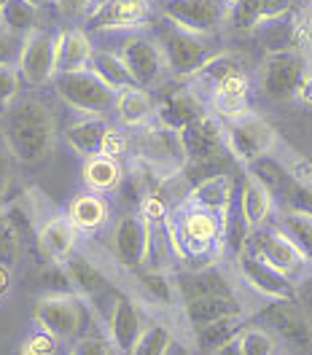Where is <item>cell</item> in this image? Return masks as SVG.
<instances>
[{
    "instance_id": "cell-1",
    "label": "cell",
    "mask_w": 312,
    "mask_h": 355,
    "mask_svg": "<svg viewBox=\"0 0 312 355\" xmlns=\"http://www.w3.org/2000/svg\"><path fill=\"white\" fill-rule=\"evenodd\" d=\"M3 146L22 164H38L57 146V119L44 100L24 97L0 116Z\"/></svg>"
},
{
    "instance_id": "cell-2",
    "label": "cell",
    "mask_w": 312,
    "mask_h": 355,
    "mask_svg": "<svg viewBox=\"0 0 312 355\" xmlns=\"http://www.w3.org/2000/svg\"><path fill=\"white\" fill-rule=\"evenodd\" d=\"M223 135H226V154H232L245 167H250L253 162L264 159L277 148L275 127L256 111H245L237 119L223 121Z\"/></svg>"
},
{
    "instance_id": "cell-3",
    "label": "cell",
    "mask_w": 312,
    "mask_h": 355,
    "mask_svg": "<svg viewBox=\"0 0 312 355\" xmlns=\"http://www.w3.org/2000/svg\"><path fill=\"white\" fill-rule=\"evenodd\" d=\"M54 92L70 111L81 116H105L113 111L116 92L105 81H100L92 70H73L54 76Z\"/></svg>"
},
{
    "instance_id": "cell-4",
    "label": "cell",
    "mask_w": 312,
    "mask_h": 355,
    "mask_svg": "<svg viewBox=\"0 0 312 355\" xmlns=\"http://www.w3.org/2000/svg\"><path fill=\"white\" fill-rule=\"evenodd\" d=\"M173 243L180 253L186 256H207L213 253L218 245L226 243V218L210 213V210H200L191 207L183 213L173 229Z\"/></svg>"
},
{
    "instance_id": "cell-5",
    "label": "cell",
    "mask_w": 312,
    "mask_h": 355,
    "mask_svg": "<svg viewBox=\"0 0 312 355\" xmlns=\"http://www.w3.org/2000/svg\"><path fill=\"white\" fill-rule=\"evenodd\" d=\"M307 60L302 51L296 49H275L264 57V62L259 67V89L264 92V97L283 103L296 97V89L302 84L304 73H307Z\"/></svg>"
},
{
    "instance_id": "cell-6",
    "label": "cell",
    "mask_w": 312,
    "mask_h": 355,
    "mask_svg": "<svg viewBox=\"0 0 312 355\" xmlns=\"http://www.w3.org/2000/svg\"><path fill=\"white\" fill-rule=\"evenodd\" d=\"M159 46L164 51L167 70L178 78H194L202 70V65L216 54V49L207 44V35L180 30L175 24H170L159 35Z\"/></svg>"
},
{
    "instance_id": "cell-7",
    "label": "cell",
    "mask_w": 312,
    "mask_h": 355,
    "mask_svg": "<svg viewBox=\"0 0 312 355\" xmlns=\"http://www.w3.org/2000/svg\"><path fill=\"white\" fill-rule=\"evenodd\" d=\"M156 11L180 30L213 35L229 17V6L221 0H156Z\"/></svg>"
},
{
    "instance_id": "cell-8",
    "label": "cell",
    "mask_w": 312,
    "mask_h": 355,
    "mask_svg": "<svg viewBox=\"0 0 312 355\" xmlns=\"http://www.w3.org/2000/svg\"><path fill=\"white\" fill-rule=\"evenodd\" d=\"M33 320L57 342H70L84 326V307L73 293H46L33 304Z\"/></svg>"
},
{
    "instance_id": "cell-9",
    "label": "cell",
    "mask_w": 312,
    "mask_h": 355,
    "mask_svg": "<svg viewBox=\"0 0 312 355\" xmlns=\"http://www.w3.org/2000/svg\"><path fill=\"white\" fill-rule=\"evenodd\" d=\"M248 248H250L256 256H261L269 266H275V269H280L283 275H288L291 280H296L302 272L312 269V266L307 264V259L302 256V250L293 245V240H291L280 226H272V229L264 226V229L253 232Z\"/></svg>"
},
{
    "instance_id": "cell-10",
    "label": "cell",
    "mask_w": 312,
    "mask_h": 355,
    "mask_svg": "<svg viewBox=\"0 0 312 355\" xmlns=\"http://www.w3.org/2000/svg\"><path fill=\"white\" fill-rule=\"evenodd\" d=\"M111 248L119 264L137 272L151 256V223L140 213L121 216L113 226Z\"/></svg>"
},
{
    "instance_id": "cell-11",
    "label": "cell",
    "mask_w": 312,
    "mask_h": 355,
    "mask_svg": "<svg viewBox=\"0 0 312 355\" xmlns=\"http://www.w3.org/2000/svg\"><path fill=\"white\" fill-rule=\"evenodd\" d=\"M178 143L183 156L191 164H207L216 162L226 151V135H223V121L213 113H205L189 127L178 132Z\"/></svg>"
},
{
    "instance_id": "cell-12",
    "label": "cell",
    "mask_w": 312,
    "mask_h": 355,
    "mask_svg": "<svg viewBox=\"0 0 312 355\" xmlns=\"http://www.w3.org/2000/svg\"><path fill=\"white\" fill-rule=\"evenodd\" d=\"M237 272L245 280V286L256 291L259 296H264L269 302H286L293 299V280L288 275H283L280 269L269 266L261 256H256L250 248H243L237 253Z\"/></svg>"
},
{
    "instance_id": "cell-13",
    "label": "cell",
    "mask_w": 312,
    "mask_h": 355,
    "mask_svg": "<svg viewBox=\"0 0 312 355\" xmlns=\"http://www.w3.org/2000/svg\"><path fill=\"white\" fill-rule=\"evenodd\" d=\"M151 22L148 0H100L89 11V27L97 33L143 30Z\"/></svg>"
},
{
    "instance_id": "cell-14",
    "label": "cell",
    "mask_w": 312,
    "mask_h": 355,
    "mask_svg": "<svg viewBox=\"0 0 312 355\" xmlns=\"http://www.w3.org/2000/svg\"><path fill=\"white\" fill-rule=\"evenodd\" d=\"M121 60L127 62L130 73H132L135 84L143 89H151L162 81V76L167 73V60L159 41L148 38V35H130L121 44Z\"/></svg>"
},
{
    "instance_id": "cell-15",
    "label": "cell",
    "mask_w": 312,
    "mask_h": 355,
    "mask_svg": "<svg viewBox=\"0 0 312 355\" xmlns=\"http://www.w3.org/2000/svg\"><path fill=\"white\" fill-rule=\"evenodd\" d=\"M17 70L30 87L51 84L57 76V60H54V35L35 30L27 38H22V51Z\"/></svg>"
},
{
    "instance_id": "cell-16",
    "label": "cell",
    "mask_w": 312,
    "mask_h": 355,
    "mask_svg": "<svg viewBox=\"0 0 312 355\" xmlns=\"http://www.w3.org/2000/svg\"><path fill=\"white\" fill-rule=\"evenodd\" d=\"M143 331H146V320H143L140 307L127 296H113L111 307H108V339H111L113 350L130 355Z\"/></svg>"
},
{
    "instance_id": "cell-17",
    "label": "cell",
    "mask_w": 312,
    "mask_h": 355,
    "mask_svg": "<svg viewBox=\"0 0 312 355\" xmlns=\"http://www.w3.org/2000/svg\"><path fill=\"white\" fill-rule=\"evenodd\" d=\"M62 275L76 296H81L89 307H100L105 296H111V280L97 264L84 256H67L62 261Z\"/></svg>"
},
{
    "instance_id": "cell-18",
    "label": "cell",
    "mask_w": 312,
    "mask_h": 355,
    "mask_svg": "<svg viewBox=\"0 0 312 355\" xmlns=\"http://www.w3.org/2000/svg\"><path fill=\"white\" fill-rule=\"evenodd\" d=\"M205 103L197 94V89H175L167 92L159 103H156V119L164 130L170 132H180L183 127H189L191 121H197L205 116Z\"/></svg>"
},
{
    "instance_id": "cell-19",
    "label": "cell",
    "mask_w": 312,
    "mask_h": 355,
    "mask_svg": "<svg viewBox=\"0 0 312 355\" xmlns=\"http://www.w3.org/2000/svg\"><path fill=\"white\" fill-rule=\"evenodd\" d=\"M275 213V194L267 183L259 175H253L250 170L243 178V186H240V216L245 226L253 232L264 229Z\"/></svg>"
},
{
    "instance_id": "cell-20",
    "label": "cell",
    "mask_w": 312,
    "mask_h": 355,
    "mask_svg": "<svg viewBox=\"0 0 312 355\" xmlns=\"http://www.w3.org/2000/svg\"><path fill=\"white\" fill-rule=\"evenodd\" d=\"M248 97H250V78L245 70L232 73L221 81H216L210 87V108L213 116H218L221 121L237 119L240 113L250 111L248 108Z\"/></svg>"
},
{
    "instance_id": "cell-21",
    "label": "cell",
    "mask_w": 312,
    "mask_h": 355,
    "mask_svg": "<svg viewBox=\"0 0 312 355\" xmlns=\"http://www.w3.org/2000/svg\"><path fill=\"white\" fill-rule=\"evenodd\" d=\"M293 0H237L229 6L226 22L237 30H256L261 24L280 22L291 14Z\"/></svg>"
},
{
    "instance_id": "cell-22",
    "label": "cell",
    "mask_w": 312,
    "mask_h": 355,
    "mask_svg": "<svg viewBox=\"0 0 312 355\" xmlns=\"http://www.w3.org/2000/svg\"><path fill=\"white\" fill-rule=\"evenodd\" d=\"M94 46L89 33L81 27H65L54 35V60L57 73H73V70H89Z\"/></svg>"
},
{
    "instance_id": "cell-23",
    "label": "cell",
    "mask_w": 312,
    "mask_h": 355,
    "mask_svg": "<svg viewBox=\"0 0 312 355\" xmlns=\"http://www.w3.org/2000/svg\"><path fill=\"white\" fill-rule=\"evenodd\" d=\"M240 312H243V304L237 302V296L232 291L202 293V296H194V299L183 302V315H186L191 329H200V326L216 323V320L229 318V315H240Z\"/></svg>"
},
{
    "instance_id": "cell-24",
    "label": "cell",
    "mask_w": 312,
    "mask_h": 355,
    "mask_svg": "<svg viewBox=\"0 0 312 355\" xmlns=\"http://www.w3.org/2000/svg\"><path fill=\"white\" fill-rule=\"evenodd\" d=\"M232 202H234V183L223 173H213V175L202 178L200 183L189 191V205L191 207L210 210L221 218H229Z\"/></svg>"
},
{
    "instance_id": "cell-25",
    "label": "cell",
    "mask_w": 312,
    "mask_h": 355,
    "mask_svg": "<svg viewBox=\"0 0 312 355\" xmlns=\"http://www.w3.org/2000/svg\"><path fill=\"white\" fill-rule=\"evenodd\" d=\"M113 113L124 127H146L156 116V103L151 100L148 89L127 87L116 92Z\"/></svg>"
},
{
    "instance_id": "cell-26",
    "label": "cell",
    "mask_w": 312,
    "mask_h": 355,
    "mask_svg": "<svg viewBox=\"0 0 312 355\" xmlns=\"http://www.w3.org/2000/svg\"><path fill=\"white\" fill-rule=\"evenodd\" d=\"M67 218L70 223L78 229V232H84V234H94V232H100L108 218H111V207H108V202L103 200L100 194H94V191H84V194H76L70 205H67Z\"/></svg>"
},
{
    "instance_id": "cell-27",
    "label": "cell",
    "mask_w": 312,
    "mask_h": 355,
    "mask_svg": "<svg viewBox=\"0 0 312 355\" xmlns=\"http://www.w3.org/2000/svg\"><path fill=\"white\" fill-rule=\"evenodd\" d=\"M121 178H124V170H121L116 156L92 154L81 164V180H84L87 191H94V194H111V191H116Z\"/></svg>"
},
{
    "instance_id": "cell-28",
    "label": "cell",
    "mask_w": 312,
    "mask_h": 355,
    "mask_svg": "<svg viewBox=\"0 0 312 355\" xmlns=\"http://www.w3.org/2000/svg\"><path fill=\"white\" fill-rule=\"evenodd\" d=\"M269 323L275 326V331L283 339H288L291 345H307L310 342V323L302 315V310L293 304V299L286 302H272L267 310Z\"/></svg>"
},
{
    "instance_id": "cell-29",
    "label": "cell",
    "mask_w": 312,
    "mask_h": 355,
    "mask_svg": "<svg viewBox=\"0 0 312 355\" xmlns=\"http://www.w3.org/2000/svg\"><path fill=\"white\" fill-rule=\"evenodd\" d=\"M76 237H78V229L70 223V218H49L38 226V245L44 248L46 253L54 259V261H65L67 256H73L76 250Z\"/></svg>"
},
{
    "instance_id": "cell-30",
    "label": "cell",
    "mask_w": 312,
    "mask_h": 355,
    "mask_svg": "<svg viewBox=\"0 0 312 355\" xmlns=\"http://www.w3.org/2000/svg\"><path fill=\"white\" fill-rule=\"evenodd\" d=\"M105 130H108V121L105 119H100V116H84V119H78V121H73L67 127L65 140L76 154L87 159L92 154H100Z\"/></svg>"
},
{
    "instance_id": "cell-31",
    "label": "cell",
    "mask_w": 312,
    "mask_h": 355,
    "mask_svg": "<svg viewBox=\"0 0 312 355\" xmlns=\"http://www.w3.org/2000/svg\"><path fill=\"white\" fill-rule=\"evenodd\" d=\"M89 70L100 78V81H105L113 92L127 89V87H137V84H135V78H132V73H130V67H127V62H124V60H121V54H116V51L94 49Z\"/></svg>"
},
{
    "instance_id": "cell-32",
    "label": "cell",
    "mask_w": 312,
    "mask_h": 355,
    "mask_svg": "<svg viewBox=\"0 0 312 355\" xmlns=\"http://www.w3.org/2000/svg\"><path fill=\"white\" fill-rule=\"evenodd\" d=\"M38 14H41V6L30 0H3L0 27L17 38H27L30 33L38 30Z\"/></svg>"
},
{
    "instance_id": "cell-33",
    "label": "cell",
    "mask_w": 312,
    "mask_h": 355,
    "mask_svg": "<svg viewBox=\"0 0 312 355\" xmlns=\"http://www.w3.org/2000/svg\"><path fill=\"white\" fill-rule=\"evenodd\" d=\"M243 323H245V312L229 315V318H221L216 323H207V326L194 329V339H197L200 353L210 355L216 347H221L223 342H229L232 336H237V334L243 331Z\"/></svg>"
},
{
    "instance_id": "cell-34",
    "label": "cell",
    "mask_w": 312,
    "mask_h": 355,
    "mask_svg": "<svg viewBox=\"0 0 312 355\" xmlns=\"http://www.w3.org/2000/svg\"><path fill=\"white\" fill-rule=\"evenodd\" d=\"M277 226L293 240V245L302 250V256H304L307 264L312 266V213L288 207V210L280 216Z\"/></svg>"
},
{
    "instance_id": "cell-35",
    "label": "cell",
    "mask_w": 312,
    "mask_h": 355,
    "mask_svg": "<svg viewBox=\"0 0 312 355\" xmlns=\"http://www.w3.org/2000/svg\"><path fill=\"white\" fill-rule=\"evenodd\" d=\"M170 347H173V331L162 323H151L140 334V339L130 350V355H167Z\"/></svg>"
},
{
    "instance_id": "cell-36",
    "label": "cell",
    "mask_w": 312,
    "mask_h": 355,
    "mask_svg": "<svg viewBox=\"0 0 312 355\" xmlns=\"http://www.w3.org/2000/svg\"><path fill=\"white\" fill-rule=\"evenodd\" d=\"M240 70H245V67H243V60H240L237 54H232V51H216V54L202 65V70L194 78H202V81H207V84L213 87L216 81H221V78L232 76V73H240Z\"/></svg>"
},
{
    "instance_id": "cell-37",
    "label": "cell",
    "mask_w": 312,
    "mask_h": 355,
    "mask_svg": "<svg viewBox=\"0 0 312 355\" xmlns=\"http://www.w3.org/2000/svg\"><path fill=\"white\" fill-rule=\"evenodd\" d=\"M240 342L245 355H277V342L267 329H243Z\"/></svg>"
},
{
    "instance_id": "cell-38",
    "label": "cell",
    "mask_w": 312,
    "mask_h": 355,
    "mask_svg": "<svg viewBox=\"0 0 312 355\" xmlns=\"http://www.w3.org/2000/svg\"><path fill=\"white\" fill-rule=\"evenodd\" d=\"M19 84H22V76H19L17 65H0V108L3 111L17 103Z\"/></svg>"
},
{
    "instance_id": "cell-39",
    "label": "cell",
    "mask_w": 312,
    "mask_h": 355,
    "mask_svg": "<svg viewBox=\"0 0 312 355\" xmlns=\"http://www.w3.org/2000/svg\"><path fill=\"white\" fill-rule=\"evenodd\" d=\"M19 355H60V342L51 334L35 331L19 345Z\"/></svg>"
},
{
    "instance_id": "cell-40",
    "label": "cell",
    "mask_w": 312,
    "mask_h": 355,
    "mask_svg": "<svg viewBox=\"0 0 312 355\" xmlns=\"http://www.w3.org/2000/svg\"><path fill=\"white\" fill-rule=\"evenodd\" d=\"M140 283H143V288L148 291L151 296H154L156 302H173V283L162 275V272H143L140 275Z\"/></svg>"
},
{
    "instance_id": "cell-41",
    "label": "cell",
    "mask_w": 312,
    "mask_h": 355,
    "mask_svg": "<svg viewBox=\"0 0 312 355\" xmlns=\"http://www.w3.org/2000/svg\"><path fill=\"white\" fill-rule=\"evenodd\" d=\"M19 256V237L11 221L0 218V264H11Z\"/></svg>"
},
{
    "instance_id": "cell-42",
    "label": "cell",
    "mask_w": 312,
    "mask_h": 355,
    "mask_svg": "<svg viewBox=\"0 0 312 355\" xmlns=\"http://www.w3.org/2000/svg\"><path fill=\"white\" fill-rule=\"evenodd\" d=\"M130 148V140H127V132L116 124H108V130L103 135V146H100V154H108V156H124Z\"/></svg>"
},
{
    "instance_id": "cell-43",
    "label": "cell",
    "mask_w": 312,
    "mask_h": 355,
    "mask_svg": "<svg viewBox=\"0 0 312 355\" xmlns=\"http://www.w3.org/2000/svg\"><path fill=\"white\" fill-rule=\"evenodd\" d=\"M70 355H113L111 339L103 336H81L73 342V347L67 350Z\"/></svg>"
},
{
    "instance_id": "cell-44",
    "label": "cell",
    "mask_w": 312,
    "mask_h": 355,
    "mask_svg": "<svg viewBox=\"0 0 312 355\" xmlns=\"http://www.w3.org/2000/svg\"><path fill=\"white\" fill-rule=\"evenodd\" d=\"M19 51H22V38H17L0 27V65H17Z\"/></svg>"
},
{
    "instance_id": "cell-45",
    "label": "cell",
    "mask_w": 312,
    "mask_h": 355,
    "mask_svg": "<svg viewBox=\"0 0 312 355\" xmlns=\"http://www.w3.org/2000/svg\"><path fill=\"white\" fill-rule=\"evenodd\" d=\"M137 213H140L148 223L167 221V207H164V202L159 200L156 194H146V197L140 200V210H137Z\"/></svg>"
},
{
    "instance_id": "cell-46",
    "label": "cell",
    "mask_w": 312,
    "mask_h": 355,
    "mask_svg": "<svg viewBox=\"0 0 312 355\" xmlns=\"http://www.w3.org/2000/svg\"><path fill=\"white\" fill-rule=\"evenodd\" d=\"M54 3L67 17H81V14H89L94 8V0H54Z\"/></svg>"
},
{
    "instance_id": "cell-47",
    "label": "cell",
    "mask_w": 312,
    "mask_h": 355,
    "mask_svg": "<svg viewBox=\"0 0 312 355\" xmlns=\"http://www.w3.org/2000/svg\"><path fill=\"white\" fill-rule=\"evenodd\" d=\"M11 159L14 156L8 154V148L6 146H0V200L6 197V191H8V186H11Z\"/></svg>"
},
{
    "instance_id": "cell-48",
    "label": "cell",
    "mask_w": 312,
    "mask_h": 355,
    "mask_svg": "<svg viewBox=\"0 0 312 355\" xmlns=\"http://www.w3.org/2000/svg\"><path fill=\"white\" fill-rule=\"evenodd\" d=\"M296 97H299L304 105H310L312 108V67H307L302 84H299V89H296Z\"/></svg>"
},
{
    "instance_id": "cell-49",
    "label": "cell",
    "mask_w": 312,
    "mask_h": 355,
    "mask_svg": "<svg viewBox=\"0 0 312 355\" xmlns=\"http://www.w3.org/2000/svg\"><path fill=\"white\" fill-rule=\"evenodd\" d=\"M210 355H245L243 353V342H240V334L237 336H232L229 342H223L221 347H216Z\"/></svg>"
},
{
    "instance_id": "cell-50",
    "label": "cell",
    "mask_w": 312,
    "mask_h": 355,
    "mask_svg": "<svg viewBox=\"0 0 312 355\" xmlns=\"http://www.w3.org/2000/svg\"><path fill=\"white\" fill-rule=\"evenodd\" d=\"M11 286H14V277H11V266L0 264V302L11 293Z\"/></svg>"
},
{
    "instance_id": "cell-51",
    "label": "cell",
    "mask_w": 312,
    "mask_h": 355,
    "mask_svg": "<svg viewBox=\"0 0 312 355\" xmlns=\"http://www.w3.org/2000/svg\"><path fill=\"white\" fill-rule=\"evenodd\" d=\"M30 3H35V6H41V3H44V0H30Z\"/></svg>"
},
{
    "instance_id": "cell-52",
    "label": "cell",
    "mask_w": 312,
    "mask_h": 355,
    "mask_svg": "<svg viewBox=\"0 0 312 355\" xmlns=\"http://www.w3.org/2000/svg\"><path fill=\"white\" fill-rule=\"evenodd\" d=\"M232 3H237V0H226V6H232Z\"/></svg>"
},
{
    "instance_id": "cell-53",
    "label": "cell",
    "mask_w": 312,
    "mask_h": 355,
    "mask_svg": "<svg viewBox=\"0 0 312 355\" xmlns=\"http://www.w3.org/2000/svg\"><path fill=\"white\" fill-rule=\"evenodd\" d=\"M0 8H3V0H0Z\"/></svg>"
},
{
    "instance_id": "cell-54",
    "label": "cell",
    "mask_w": 312,
    "mask_h": 355,
    "mask_svg": "<svg viewBox=\"0 0 312 355\" xmlns=\"http://www.w3.org/2000/svg\"><path fill=\"white\" fill-rule=\"evenodd\" d=\"M60 355H70V353H60Z\"/></svg>"
}]
</instances>
